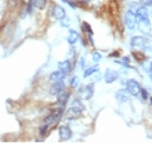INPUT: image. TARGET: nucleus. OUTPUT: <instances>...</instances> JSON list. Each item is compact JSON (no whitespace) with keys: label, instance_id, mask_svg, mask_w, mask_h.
Here are the masks:
<instances>
[{"label":"nucleus","instance_id":"obj_12","mask_svg":"<svg viewBox=\"0 0 152 144\" xmlns=\"http://www.w3.org/2000/svg\"><path fill=\"white\" fill-rule=\"evenodd\" d=\"M129 93H128L127 89H120L118 93H116V100H118V103H125V102H127L129 100Z\"/></svg>","mask_w":152,"mask_h":144},{"label":"nucleus","instance_id":"obj_25","mask_svg":"<svg viewBox=\"0 0 152 144\" xmlns=\"http://www.w3.org/2000/svg\"><path fill=\"white\" fill-rule=\"evenodd\" d=\"M140 5H143V7H149V5H152V0H139Z\"/></svg>","mask_w":152,"mask_h":144},{"label":"nucleus","instance_id":"obj_10","mask_svg":"<svg viewBox=\"0 0 152 144\" xmlns=\"http://www.w3.org/2000/svg\"><path fill=\"white\" fill-rule=\"evenodd\" d=\"M64 91V83L63 81H57L50 87V94L51 95H58L60 92Z\"/></svg>","mask_w":152,"mask_h":144},{"label":"nucleus","instance_id":"obj_18","mask_svg":"<svg viewBox=\"0 0 152 144\" xmlns=\"http://www.w3.org/2000/svg\"><path fill=\"white\" fill-rule=\"evenodd\" d=\"M46 3H47V0H32V5L37 9H40V10L45 9Z\"/></svg>","mask_w":152,"mask_h":144},{"label":"nucleus","instance_id":"obj_4","mask_svg":"<svg viewBox=\"0 0 152 144\" xmlns=\"http://www.w3.org/2000/svg\"><path fill=\"white\" fill-rule=\"evenodd\" d=\"M137 23V18H136V13L132 11L128 10L125 14V24L128 27V30H134Z\"/></svg>","mask_w":152,"mask_h":144},{"label":"nucleus","instance_id":"obj_3","mask_svg":"<svg viewBox=\"0 0 152 144\" xmlns=\"http://www.w3.org/2000/svg\"><path fill=\"white\" fill-rule=\"evenodd\" d=\"M126 89L128 91V93L132 96H138L140 93V85L136 80H128L126 83Z\"/></svg>","mask_w":152,"mask_h":144},{"label":"nucleus","instance_id":"obj_15","mask_svg":"<svg viewBox=\"0 0 152 144\" xmlns=\"http://www.w3.org/2000/svg\"><path fill=\"white\" fill-rule=\"evenodd\" d=\"M79 38V35L76 31L74 30H70L69 31V35H68V42H69L70 45H74L75 43H77V40Z\"/></svg>","mask_w":152,"mask_h":144},{"label":"nucleus","instance_id":"obj_32","mask_svg":"<svg viewBox=\"0 0 152 144\" xmlns=\"http://www.w3.org/2000/svg\"><path fill=\"white\" fill-rule=\"evenodd\" d=\"M151 15H152V12H151Z\"/></svg>","mask_w":152,"mask_h":144},{"label":"nucleus","instance_id":"obj_23","mask_svg":"<svg viewBox=\"0 0 152 144\" xmlns=\"http://www.w3.org/2000/svg\"><path fill=\"white\" fill-rule=\"evenodd\" d=\"M101 58H102V56H101V54H100V53H98V51H95V53L93 54V61L98 62V61H100V60H101Z\"/></svg>","mask_w":152,"mask_h":144},{"label":"nucleus","instance_id":"obj_17","mask_svg":"<svg viewBox=\"0 0 152 144\" xmlns=\"http://www.w3.org/2000/svg\"><path fill=\"white\" fill-rule=\"evenodd\" d=\"M99 71V66L96 65V66H91V67H89L87 69L85 70V72H84V76L85 78H88L90 75H93L95 72H98Z\"/></svg>","mask_w":152,"mask_h":144},{"label":"nucleus","instance_id":"obj_22","mask_svg":"<svg viewBox=\"0 0 152 144\" xmlns=\"http://www.w3.org/2000/svg\"><path fill=\"white\" fill-rule=\"evenodd\" d=\"M48 129H49V126L44 124V126L40 127V135H41V136H45L46 133H47V131H48Z\"/></svg>","mask_w":152,"mask_h":144},{"label":"nucleus","instance_id":"obj_14","mask_svg":"<svg viewBox=\"0 0 152 144\" xmlns=\"http://www.w3.org/2000/svg\"><path fill=\"white\" fill-rule=\"evenodd\" d=\"M69 98H70V94L68 92L62 91V92H60L59 94H58V103H59V105L63 106V107L69 102Z\"/></svg>","mask_w":152,"mask_h":144},{"label":"nucleus","instance_id":"obj_24","mask_svg":"<svg viewBox=\"0 0 152 144\" xmlns=\"http://www.w3.org/2000/svg\"><path fill=\"white\" fill-rule=\"evenodd\" d=\"M83 29H85V30L87 31V33H89V34H90V35H93V30H91V27L89 26L88 23H86V22H84V23H83Z\"/></svg>","mask_w":152,"mask_h":144},{"label":"nucleus","instance_id":"obj_6","mask_svg":"<svg viewBox=\"0 0 152 144\" xmlns=\"http://www.w3.org/2000/svg\"><path fill=\"white\" fill-rule=\"evenodd\" d=\"M118 79V73L115 70H112V69L105 70V73H104V81H105V83L111 84L113 82H115Z\"/></svg>","mask_w":152,"mask_h":144},{"label":"nucleus","instance_id":"obj_31","mask_svg":"<svg viewBox=\"0 0 152 144\" xmlns=\"http://www.w3.org/2000/svg\"><path fill=\"white\" fill-rule=\"evenodd\" d=\"M150 79H151V81H152V73L150 74Z\"/></svg>","mask_w":152,"mask_h":144},{"label":"nucleus","instance_id":"obj_20","mask_svg":"<svg viewBox=\"0 0 152 144\" xmlns=\"http://www.w3.org/2000/svg\"><path fill=\"white\" fill-rule=\"evenodd\" d=\"M141 66H142V68H143V70H145V71L150 72V66H151V61L148 59V58H146V59L142 61Z\"/></svg>","mask_w":152,"mask_h":144},{"label":"nucleus","instance_id":"obj_21","mask_svg":"<svg viewBox=\"0 0 152 144\" xmlns=\"http://www.w3.org/2000/svg\"><path fill=\"white\" fill-rule=\"evenodd\" d=\"M70 84H71V87H72V89L77 87V86H78V84H79V79L77 78V76H74V78H72V80H71Z\"/></svg>","mask_w":152,"mask_h":144},{"label":"nucleus","instance_id":"obj_16","mask_svg":"<svg viewBox=\"0 0 152 144\" xmlns=\"http://www.w3.org/2000/svg\"><path fill=\"white\" fill-rule=\"evenodd\" d=\"M64 76H65V74H64L62 71H54V72H52L51 74H50V81H52V82H57V81H62V80L64 79Z\"/></svg>","mask_w":152,"mask_h":144},{"label":"nucleus","instance_id":"obj_5","mask_svg":"<svg viewBox=\"0 0 152 144\" xmlns=\"http://www.w3.org/2000/svg\"><path fill=\"white\" fill-rule=\"evenodd\" d=\"M130 45L135 49H143L147 46V40L142 36H134L130 40Z\"/></svg>","mask_w":152,"mask_h":144},{"label":"nucleus","instance_id":"obj_9","mask_svg":"<svg viewBox=\"0 0 152 144\" xmlns=\"http://www.w3.org/2000/svg\"><path fill=\"white\" fill-rule=\"evenodd\" d=\"M138 29L139 31L143 33V34H148L151 32V25H150V22L148 19L146 20H141V21H138Z\"/></svg>","mask_w":152,"mask_h":144},{"label":"nucleus","instance_id":"obj_7","mask_svg":"<svg viewBox=\"0 0 152 144\" xmlns=\"http://www.w3.org/2000/svg\"><path fill=\"white\" fill-rule=\"evenodd\" d=\"M59 136L61 141H66V140L71 139L72 131L68 126H61L59 128Z\"/></svg>","mask_w":152,"mask_h":144},{"label":"nucleus","instance_id":"obj_19","mask_svg":"<svg viewBox=\"0 0 152 144\" xmlns=\"http://www.w3.org/2000/svg\"><path fill=\"white\" fill-rule=\"evenodd\" d=\"M132 57H134L135 59L137 60L138 62H140V63H141L143 60L146 59V56L142 54L141 50H138V51H134V53H132Z\"/></svg>","mask_w":152,"mask_h":144},{"label":"nucleus","instance_id":"obj_27","mask_svg":"<svg viewBox=\"0 0 152 144\" xmlns=\"http://www.w3.org/2000/svg\"><path fill=\"white\" fill-rule=\"evenodd\" d=\"M138 8H139V7L137 5V3H135V2H134V3H132V5H130V9H129V10L132 11V12H136Z\"/></svg>","mask_w":152,"mask_h":144},{"label":"nucleus","instance_id":"obj_30","mask_svg":"<svg viewBox=\"0 0 152 144\" xmlns=\"http://www.w3.org/2000/svg\"><path fill=\"white\" fill-rule=\"evenodd\" d=\"M150 103H151V105H152V97H150Z\"/></svg>","mask_w":152,"mask_h":144},{"label":"nucleus","instance_id":"obj_13","mask_svg":"<svg viewBox=\"0 0 152 144\" xmlns=\"http://www.w3.org/2000/svg\"><path fill=\"white\" fill-rule=\"evenodd\" d=\"M59 70L60 71H62L64 74H68L71 72V70H72V65H71V62H70V60H64V61H61L59 62Z\"/></svg>","mask_w":152,"mask_h":144},{"label":"nucleus","instance_id":"obj_29","mask_svg":"<svg viewBox=\"0 0 152 144\" xmlns=\"http://www.w3.org/2000/svg\"><path fill=\"white\" fill-rule=\"evenodd\" d=\"M150 71L152 72V61H151V66H150Z\"/></svg>","mask_w":152,"mask_h":144},{"label":"nucleus","instance_id":"obj_8","mask_svg":"<svg viewBox=\"0 0 152 144\" xmlns=\"http://www.w3.org/2000/svg\"><path fill=\"white\" fill-rule=\"evenodd\" d=\"M52 15H53L57 20L61 21L63 20V19H65L66 13H65V10H64L63 7H61V5H54L53 10H52Z\"/></svg>","mask_w":152,"mask_h":144},{"label":"nucleus","instance_id":"obj_2","mask_svg":"<svg viewBox=\"0 0 152 144\" xmlns=\"http://www.w3.org/2000/svg\"><path fill=\"white\" fill-rule=\"evenodd\" d=\"M93 84L85 85L83 87H80L78 91V96L82 100H88L93 97Z\"/></svg>","mask_w":152,"mask_h":144},{"label":"nucleus","instance_id":"obj_26","mask_svg":"<svg viewBox=\"0 0 152 144\" xmlns=\"http://www.w3.org/2000/svg\"><path fill=\"white\" fill-rule=\"evenodd\" d=\"M139 94H141L142 98H143L145 100H147L148 97H149V95H148V92L145 89H140V93H139Z\"/></svg>","mask_w":152,"mask_h":144},{"label":"nucleus","instance_id":"obj_1","mask_svg":"<svg viewBox=\"0 0 152 144\" xmlns=\"http://www.w3.org/2000/svg\"><path fill=\"white\" fill-rule=\"evenodd\" d=\"M84 110V106L78 100H75V103L72 105V107L68 110L66 113V118L70 120H73V119H77L78 117H80L82 115V111Z\"/></svg>","mask_w":152,"mask_h":144},{"label":"nucleus","instance_id":"obj_28","mask_svg":"<svg viewBox=\"0 0 152 144\" xmlns=\"http://www.w3.org/2000/svg\"><path fill=\"white\" fill-rule=\"evenodd\" d=\"M61 25H62V26H69L70 25V20H68V19H66V20H61Z\"/></svg>","mask_w":152,"mask_h":144},{"label":"nucleus","instance_id":"obj_11","mask_svg":"<svg viewBox=\"0 0 152 144\" xmlns=\"http://www.w3.org/2000/svg\"><path fill=\"white\" fill-rule=\"evenodd\" d=\"M135 13H136L137 22L138 21H141V20H146V19H148V16H149V12H148L147 8H146V7H143V5L139 7Z\"/></svg>","mask_w":152,"mask_h":144}]
</instances>
